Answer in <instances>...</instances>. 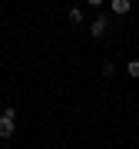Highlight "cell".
<instances>
[{
	"instance_id": "cell-7",
	"label": "cell",
	"mask_w": 139,
	"mask_h": 149,
	"mask_svg": "<svg viewBox=\"0 0 139 149\" xmlns=\"http://www.w3.org/2000/svg\"><path fill=\"white\" fill-rule=\"evenodd\" d=\"M86 3H90V7H103L106 0H86Z\"/></svg>"
},
{
	"instance_id": "cell-4",
	"label": "cell",
	"mask_w": 139,
	"mask_h": 149,
	"mask_svg": "<svg viewBox=\"0 0 139 149\" xmlns=\"http://www.w3.org/2000/svg\"><path fill=\"white\" fill-rule=\"evenodd\" d=\"M70 20H73V23H83V7H70Z\"/></svg>"
},
{
	"instance_id": "cell-2",
	"label": "cell",
	"mask_w": 139,
	"mask_h": 149,
	"mask_svg": "<svg viewBox=\"0 0 139 149\" xmlns=\"http://www.w3.org/2000/svg\"><path fill=\"white\" fill-rule=\"evenodd\" d=\"M106 27H109V20H106V17H96V20H93L90 23V37H106Z\"/></svg>"
},
{
	"instance_id": "cell-3",
	"label": "cell",
	"mask_w": 139,
	"mask_h": 149,
	"mask_svg": "<svg viewBox=\"0 0 139 149\" xmlns=\"http://www.w3.org/2000/svg\"><path fill=\"white\" fill-rule=\"evenodd\" d=\"M109 10L116 17H126L129 10H133V0H109Z\"/></svg>"
},
{
	"instance_id": "cell-5",
	"label": "cell",
	"mask_w": 139,
	"mask_h": 149,
	"mask_svg": "<svg viewBox=\"0 0 139 149\" xmlns=\"http://www.w3.org/2000/svg\"><path fill=\"white\" fill-rule=\"evenodd\" d=\"M126 73H129V76H139V60H133V63L126 66Z\"/></svg>"
},
{
	"instance_id": "cell-6",
	"label": "cell",
	"mask_w": 139,
	"mask_h": 149,
	"mask_svg": "<svg viewBox=\"0 0 139 149\" xmlns=\"http://www.w3.org/2000/svg\"><path fill=\"white\" fill-rule=\"evenodd\" d=\"M116 73V63H103V76H113Z\"/></svg>"
},
{
	"instance_id": "cell-1",
	"label": "cell",
	"mask_w": 139,
	"mask_h": 149,
	"mask_svg": "<svg viewBox=\"0 0 139 149\" xmlns=\"http://www.w3.org/2000/svg\"><path fill=\"white\" fill-rule=\"evenodd\" d=\"M13 133H17V119H10V116L0 113V139H10Z\"/></svg>"
}]
</instances>
